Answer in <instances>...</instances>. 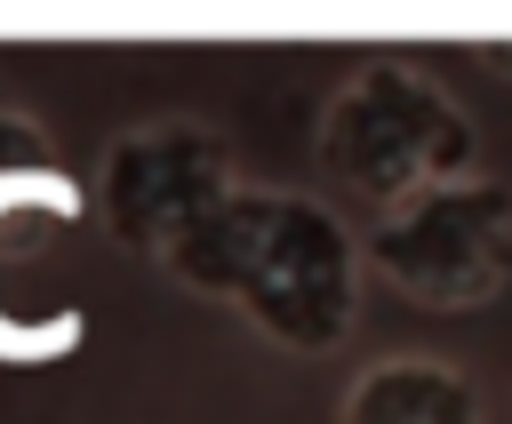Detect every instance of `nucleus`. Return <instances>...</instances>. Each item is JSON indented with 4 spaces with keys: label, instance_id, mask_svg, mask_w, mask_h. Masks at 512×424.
Here are the masks:
<instances>
[{
    "label": "nucleus",
    "instance_id": "f257e3e1",
    "mask_svg": "<svg viewBox=\"0 0 512 424\" xmlns=\"http://www.w3.org/2000/svg\"><path fill=\"white\" fill-rule=\"evenodd\" d=\"M160 272L208 304H232L264 344L296 360H328L360 328V232L336 200L296 184H232L168 256Z\"/></svg>",
    "mask_w": 512,
    "mask_h": 424
},
{
    "label": "nucleus",
    "instance_id": "f03ea898",
    "mask_svg": "<svg viewBox=\"0 0 512 424\" xmlns=\"http://www.w3.org/2000/svg\"><path fill=\"white\" fill-rule=\"evenodd\" d=\"M312 160L320 176L384 216L432 184H464L480 176L488 144H480V120L464 112V96H448L424 64L408 56H368L352 64V80L320 104V128H312Z\"/></svg>",
    "mask_w": 512,
    "mask_h": 424
},
{
    "label": "nucleus",
    "instance_id": "7ed1b4c3",
    "mask_svg": "<svg viewBox=\"0 0 512 424\" xmlns=\"http://www.w3.org/2000/svg\"><path fill=\"white\" fill-rule=\"evenodd\" d=\"M360 264L424 312L496 304L512 288V184L480 168L464 184H432V192L368 216Z\"/></svg>",
    "mask_w": 512,
    "mask_h": 424
},
{
    "label": "nucleus",
    "instance_id": "20e7f679",
    "mask_svg": "<svg viewBox=\"0 0 512 424\" xmlns=\"http://www.w3.org/2000/svg\"><path fill=\"white\" fill-rule=\"evenodd\" d=\"M232 136L192 120V112H160L136 120L104 144L96 160V224L112 248L160 264L224 192H232Z\"/></svg>",
    "mask_w": 512,
    "mask_h": 424
},
{
    "label": "nucleus",
    "instance_id": "39448f33",
    "mask_svg": "<svg viewBox=\"0 0 512 424\" xmlns=\"http://www.w3.org/2000/svg\"><path fill=\"white\" fill-rule=\"evenodd\" d=\"M336 424H488V400L440 352H384L344 384Z\"/></svg>",
    "mask_w": 512,
    "mask_h": 424
},
{
    "label": "nucleus",
    "instance_id": "423d86ee",
    "mask_svg": "<svg viewBox=\"0 0 512 424\" xmlns=\"http://www.w3.org/2000/svg\"><path fill=\"white\" fill-rule=\"evenodd\" d=\"M48 168H56V144H48V128H40L32 112L0 104V176H48Z\"/></svg>",
    "mask_w": 512,
    "mask_h": 424
},
{
    "label": "nucleus",
    "instance_id": "0eeeda50",
    "mask_svg": "<svg viewBox=\"0 0 512 424\" xmlns=\"http://www.w3.org/2000/svg\"><path fill=\"white\" fill-rule=\"evenodd\" d=\"M472 56H480V72H496V80H512V40H480Z\"/></svg>",
    "mask_w": 512,
    "mask_h": 424
}]
</instances>
